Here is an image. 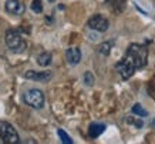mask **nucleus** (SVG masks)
<instances>
[{
  "label": "nucleus",
  "mask_w": 155,
  "mask_h": 144,
  "mask_svg": "<svg viewBox=\"0 0 155 144\" xmlns=\"http://www.w3.org/2000/svg\"><path fill=\"white\" fill-rule=\"evenodd\" d=\"M0 140L5 144H17L19 143V133L10 123L0 121Z\"/></svg>",
  "instance_id": "7ed1b4c3"
},
{
  "label": "nucleus",
  "mask_w": 155,
  "mask_h": 144,
  "mask_svg": "<svg viewBox=\"0 0 155 144\" xmlns=\"http://www.w3.org/2000/svg\"><path fill=\"white\" fill-rule=\"evenodd\" d=\"M37 63H38V66H41V67L50 66L51 64V53H50V51H43V53H40L37 57Z\"/></svg>",
  "instance_id": "9b49d317"
},
{
  "label": "nucleus",
  "mask_w": 155,
  "mask_h": 144,
  "mask_svg": "<svg viewBox=\"0 0 155 144\" xmlns=\"http://www.w3.org/2000/svg\"><path fill=\"white\" fill-rule=\"evenodd\" d=\"M125 123H127V124L135 125L137 129H141L142 125H144L141 118H135V117H127V118H125Z\"/></svg>",
  "instance_id": "2eb2a0df"
},
{
  "label": "nucleus",
  "mask_w": 155,
  "mask_h": 144,
  "mask_svg": "<svg viewBox=\"0 0 155 144\" xmlns=\"http://www.w3.org/2000/svg\"><path fill=\"white\" fill-rule=\"evenodd\" d=\"M84 83L87 84V86H93V84L95 83V77L91 71H85L84 73Z\"/></svg>",
  "instance_id": "dca6fc26"
},
{
  "label": "nucleus",
  "mask_w": 155,
  "mask_h": 144,
  "mask_svg": "<svg viewBox=\"0 0 155 144\" xmlns=\"http://www.w3.org/2000/svg\"><path fill=\"white\" fill-rule=\"evenodd\" d=\"M104 130H105V125L104 124H100V123H93L90 125L88 129V135L91 139H97L100 134H103Z\"/></svg>",
  "instance_id": "9d476101"
},
{
  "label": "nucleus",
  "mask_w": 155,
  "mask_h": 144,
  "mask_svg": "<svg viewBox=\"0 0 155 144\" xmlns=\"http://www.w3.org/2000/svg\"><path fill=\"white\" fill-rule=\"evenodd\" d=\"M57 134H58V137L61 139V143H64V144H73V140H71V137L67 134L64 130L58 129V130H57Z\"/></svg>",
  "instance_id": "4468645a"
},
{
  "label": "nucleus",
  "mask_w": 155,
  "mask_h": 144,
  "mask_svg": "<svg viewBox=\"0 0 155 144\" xmlns=\"http://www.w3.org/2000/svg\"><path fill=\"white\" fill-rule=\"evenodd\" d=\"M23 100L27 106L33 108H41L44 106V94L38 88H30L23 96Z\"/></svg>",
  "instance_id": "20e7f679"
},
{
  "label": "nucleus",
  "mask_w": 155,
  "mask_h": 144,
  "mask_svg": "<svg viewBox=\"0 0 155 144\" xmlns=\"http://www.w3.org/2000/svg\"><path fill=\"white\" fill-rule=\"evenodd\" d=\"M125 57L135 66V69H142L147 64V60H148V49L145 46L132 43L127 49Z\"/></svg>",
  "instance_id": "f257e3e1"
},
{
  "label": "nucleus",
  "mask_w": 155,
  "mask_h": 144,
  "mask_svg": "<svg viewBox=\"0 0 155 144\" xmlns=\"http://www.w3.org/2000/svg\"><path fill=\"white\" fill-rule=\"evenodd\" d=\"M108 26H110V23L103 14H94L88 20V27L95 30V32H107Z\"/></svg>",
  "instance_id": "423d86ee"
},
{
  "label": "nucleus",
  "mask_w": 155,
  "mask_h": 144,
  "mask_svg": "<svg viewBox=\"0 0 155 144\" xmlns=\"http://www.w3.org/2000/svg\"><path fill=\"white\" fill-rule=\"evenodd\" d=\"M50 2H54V0H50Z\"/></svg>",
  "instance_id": "a211bd4d"
},
{
  "label": "nucleus",
  "mask_w": 155,
  "mask_h": 144,
  "mask_svg": "<svg viewBox=\"0 0 155 144\" xmlns=\"http://www.w3.org/2000/svg\"><path fill=\"white\" fill-rule=\"evenodd\" d=\"M66 59L68 61V64H78L81 60V51L80 49H77V47H70V49H67L66 51Z\"/></svg>",
  "instance_id": "1a4fd4ad"
},
{
  "label": "nucleus",
  "mask_w": 155,
  "mask_h": 144,
  "mask_svg": "<svg viewBox=\"0 0 155 144\" xmlns=\"http://www.w3.org/2000/svg\"><path fill=\"white\" fill-rule=\"evenodd\" d=\"M24 77L28 80H36V81H48L53 77L50 71H34V70H28L26 71Z\"/></svg>",
  "instance_id": "0eeeda50"
},
{
  "label": "nucleus",
  "mask_w": 155,
  "mask_h": 144,
  "mask_svg": "<svg viewBox=\"0 0 155 144\" xmlns=\"http://www.w3.org/2000/svg\"><path fill=\"white\" fill-rule=\"evenodd\" d=\"M31 10H33L34 13H41L43 12L41 0H33V3H31Z\"/></svg>",
  "instance_id": "f3484780"
},
{
  "label": "nucleus",
  "mask_w": 155,
  "mask_h": 144,
  "mask_svg": "<svg viewBox=\"0 0 155 144\" xmlns=\"http://www.w3.org/2000/svg\"><path fill=\"white\" fill-rule=\"evenodd\" d=\"M6 10L12 14H23L26 12V7L20 0H7L6 2Z\"/></svg>",
  "instance_id": "6e6552de"
},
{
  "label": "nucleus",
  "mask_w": 155,
  "mask_h": 144,
  "mask_svg": "<svg viewBox=\"0 0 155 144\" xmlns=\"http://www.w3.org/2000/svg\"><path fill=\"white\" fill-rule=\"evenodd\" d=\"M115 69H117V71L120 73L121 79H124V80H128L132 74H134V73H135V70H137L135 66L132 64L131 61L128 60L125 56L122 57L121 60L115 64Z\"/></svg>",
  "instance_id": "39448f33"
},
{
  "label": "nucleus",
  "mask_w": 155,
  "mask_h": 144,
  "mask_svg": "<svg viewBox=\"0 0 155 144\" xmlns=\"http://www.w3.org/2000/svg\"><path fill=\"white\" fill-rule=\"evenodd\" d=\"M97 50H98L100 54H103V56H108V54H110V51H111V43H108V42L101 43Z\"/></svg>",
  "instance_id": "ddd939ff"
},
{
  "label": "nucleus",
  "mask_w": 155,
  "mask_h": 144,
  "mask_svg": "<svg viewBox=\"0 0 155 144\" xmlns=\"http://www.w3.org/2000/svg\"><path fill=\"white\" fill-rule=\"evenodd\" d=\"M131 111L134 113V114H137V116H138V117H147V116H148V111H147V110H145V108H144V107L141 106V104H138V103L132 106Z\"/></svg>",
  "instance_id": "f8f14e48"
},
{
  "label": "nucleus",
  "mask_w": 155,
  "mask_h": 144,
  "mask_svg": "<svg viewBox=\"0 0 155 144\" xmlns=\"http://www.w3.org/2000/svg\"><path fill=\"white\" fill-rule=\"evenodd\" d=\"M5 42H6V46L9 47L10 51L13 53H23L27 47V43L21 37L17 30H13V29H9L5 34Z\"/></svg>",
  "instance_id": "f03ea898"
}]
</instances>
